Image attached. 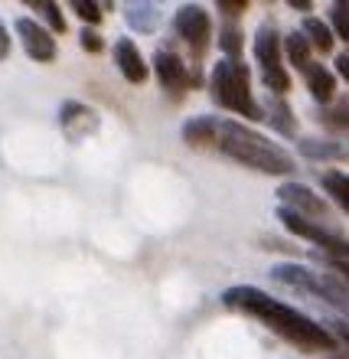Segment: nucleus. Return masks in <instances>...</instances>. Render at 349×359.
Wrapping results in <instances>:
<instances>
[{"label": "nucleus", "mask_w": 349, "mask_h": 359, "mask_svg": "<svg viewBox=\"0 0 349 359\" xmlns=\"http://www.w3.org/2000/svg\"><path fill=\"white\" fill-rule=\"evenodd\" d=\"M59 128L66 134L69 141H82V137H92L98 128H102V114L95 111L92 104L85 102H76V98H66L59 104V114H56Z\"/></svg>", "instance_id": "obj_11"}, {"label": "nucleus", "mask_w": 349, "mask_h": 359, "mask_svg": "<svg viewBox=\"0 0 349 359\" xmlns=\"http://www.w3.org/2000/svg\"><path fill=\"white\" fill-rule=\"evenodd\" d=\"M278 219H281V226L287 229L291 236L313 242V245L320 248L323 255L330 258L333 265L343 268V274H346V255H349V242H346V236H340V232L327 229L323 222H310V219L294 216V212H287V209H281V206H278Z\"/></svg>", "instance_id": "obj_6"}, {"label": "nucleus", "mask_w": 349, "mask_h": 359, "mask_svg": "<svg viewBox=\"0 0 349 359\" xmlns=\"http://www.w3.org/2000/svg\"><path fill=\"white\" fill-rule=\"evenodd\" d=\"M261 121H268L284 137H297V114L284 98H264L261 102Z\"/></svg>", "instance_id": "obj_14"}, {"label": "nucleus", "mask_w": 349, "mask_h": 359, "mask_svg": "<svg viewBox=\"0 0 349 359\" xmlns=\"http://www.w3.org/2000/svg\"><path fill=\"white\" fill-rule=\"evenodd\" d=\"M219 49L226 53L228 62H238V59H242V49H245V36H242L238 23H222V29H219Z\"/></svg>", "instance_id": "obj_22"}, {"label": "nucleus", "mask_w": 349, "mask_h": 359, "mask_svg": "<svg viewBox=\"0 0 349 359\" xmlns=\"http://www.w3.org/2000/svg\"><path fill=\"white\" fill-rule=\"evenodd\" d=\"M216 114H199V118H189L183 121L179 134H183V144L186 147H196V151H212L216 144Z\"/></svg>", "instance_id": "obj_13"}, {"label": "nucleus", "mask_w": 349, "mask_h": 359, "mask_svg": "<svg viewBox=\"0 0 349 359\" xmlns=\"http://www.w3.org/2000/svg\"><path fill=\"white\" fill-rule=\"evenodd\" d=\"M29 10H33V13H36L39 20H43V27L49 29V33H66V17H62V7H59V4H53V0H29L27 4ZM36 20V23H39Z\"/></svg>", "instance_id": "obj_20"}, {"label": "nucleus", "mask_w": 349, "mask_h": 359, "mask_svg": "<svg viewBox=\"0 0 349 359\" xmlns=\"http://www.w3.org/2000/svg\"><path fill=\"white\" fill-rule=\"evenodd\" d=\"M333 359H346V350H343V353L336 350V353H333Z\"/></svg>", "instance_id": "obj_31"}, {"label": "nucleus", "mask_w": 349, "mask_h": 359, "mask_svg": "<svg viewBox=\"0 0 349 359\" xmlns=\"http://www.w3.org/2000/svg\"><path fill=\"white\" fill-rule=\"evenodd\" d=\"M320 183H323V189H327V196L346 212L349 209V177H346V170H327Z\"/></svg>", "instance_id": "obj_21"}, {"label": "nucleus", "mask_w": 349, "mask_h": 359, "mask_svg": "<svg viewBox=\"0 0 349 359\" xmlns=\"http://www.w3.org/2000/svg\"><path fill=\"white\" fill-rule=\"evenodd\" d=\"M330 33L333 36H343V39H349V4L346 0H340V4H333L330 7Z\"/></svg>", "instance_id": "obj_25"}, {"label": "nucleus", "mask_w": 349, "mask_h": 359, "mask_svg": "<svg viewBox=\"0 0 349 359\" xmlns=\"http://www.w3.org/2000/svg\"><path fill=\"white\" fill-rule=\"evenodd\" d=\"M333 69H336V76H343V82H346V79H349V56H346V53H343V56H336Z\"/></svg>", "instance_id": "obj_29"}, {"label": "nucleus", "mask_w": 349, "mask_h": 359, "mask_svg": "<svg viewBox=\"0 0 349 359\" xmlns=\"http://www.w3.org/2000/svg\"><path fill=\"white\" fill-rule=\"evenodd\" d=\"M111 56H114V66L118 72L124 76V82H131V86H144L147 79H151V66H147V59L144 53L137 49L131 36H121L118 43L111 46Z\"/></svg>", "instance_id": "obj_12"}, {"label": "nucleus", "mask_w": 349, "mask_h": 359, "mask_svg": "<svg viewBox=\"0 0 349 359\" xmlns=\"http://www.w3.org/2000/svg\"><path fill=\"white\" fill-rule=\"evenodd\" d=\"M13 29H17L23 53H27L33 62H43V66L56 62V56H59L56 36H53V33H49L43 23H36L33 17H20L17 23H13Z\"/></svg>", "instance_id": "obj_10"}, {"label": "nucleus", "mask_w": 349, "mask_h": 359, "mask_svg": "<svg viewBox=\"0 0 349 359\" xmlns=\"http://www.w3.org/2000/svg\"><path fill=\"white\" fill-rule=\"evenodd\" d=\"M278 199H281V209H287V212L301 219H310V222H320L323 216H330V206L317 196V189H310L307 183H297V180L281 183Z\"/></svg>", "instance_id": "obj_9"}, {"label": "nucleus", "mask_w": 349, "mask_h": 359, "mask_svg": "<svg viewBox=\"0 0 349 359\" xmlns=\"http://www.w3.org/2000/svg\"><path fill=\"white\" fill-rule=\"evenodd\" d=\"M271 281L284 284V287H291V291L307 294V297H317V301L330 304L336 311H346V281H340V278H333V274H327V271L281 262V265L271 268Z\"/></svg>", "instance_id": "obj_4"}, {"label": "nucleus", "mask_w": 349, "mask_h": 359, "mask_svg": "<svg viewBox=\"0 0 349 359\" xmlns=\"http://www.w3.org/2000/svg\"><path fill=\"white\" fill-rule=\"evenodd\" d=\"M209 95L219 108L238 114V121H261V102L252 92V72L248 66L238 59V62H228V59H219L212 66V76H209Z\"/></svg>", "instance_id": "obj_3"}, {"label": "nucleus", "mask_w": 349, "mask_h": 359, "mask_svg": "<svg viewBox=\"0 0 349 359\" xmlns=\"http://www.w3.org/2000/svg\"><path fill=\"white\" fill-rule=\"evenodd\" d=\"M212 151L226 154L228 161L242 163L248 170L264 173V177H294L297 163L291 151H284L278 141L264 137L252 124L238 121V118H219L216 121V144Z\"/></svg>", "instance_id": "obj_2"}, {"label": "nucleus", "mask_w": 349, "mask_h": 359, "mask_svg": "<svg viewBox=\"0 0 349 359\" xmlns=\"http://www.w3.org/2000/svg\"><path fill=\"white\" fill-rule=\"evenodd\" d=\"M255 59H258V72H261V82L264 88L271 92V98H284L291 92V72L284 66V56H281V33L268 23L255 33Z\"/></svg>", "instance_id": "obj_5"}, {"label": "nucleus", "mask_w": 349, "mask_h": 359, "mask_svg": "<svg viewBox=\"0 0 349 359\" xmlns=\"http://www.w3.org/2000/svg\"><path fill=\"white\" fill-rule=\"evenodd\" d=\"M69 7L76 10V17L82 20V23H88V29L98 27L104 20V0H72Z\"/></svg>", "instance_id": "obj_23"}, {"label": "nucleus", "mask_w": 349, "mask_h": 359, "mask_svg": "<svg viewBox=\"0 0 349 359\" xmlns=\"http://www.w3.org/2000/svg\"><path fill=\"white\" fill-rule=\"evenodd\" d=\"M78 43H82V49H85V53H95V56H98V53H104V39L98 36L95 29H82V33H78Z\"/></svg>", "instance_id": "obj_27"}, {"label": "nucleus", "mask_w": 349, "mask_h": 359, "mask_svg": "<svg viewBox=\"0 0 349 359\" xmlns=\"http://www.w3.org/2000/svg\"><path fill=\"white\" fill-rule=\"evenodd\" d=\"M10 49H13V39H10L7 27H4V20H0V62L10 56Z\"/></svg>", "instance_id": "obj_28"}, {"label": "nucleus", "mask_w": 349, "mask_h": 359, "mask_svg": "<svg viewBox=\"0 0 349 359\" xmlns=\"http://www.w3.org/2000/svg\"><path fill=\"white\" fill-rule=\"evenodd\" d=\"M301 36L307 39V46H310L313 53H333V43H336V36L330 33V27L317 17H303Z\"/></svg>", "instance_id": "obj_19"}, {"label": "nucleus", "mask_w": 349, "mask_h": 359, "mask_svg": "<svg viewBox=\"0 0 349 359\" xmlns=\"http://www.w3.org/2000/svg\"><path fill=\"white\" fill-rule=\"evenodd\" d=\"M281 56L291 59V66L297 69V72H303V69L313 62V49L307 46V39L301 36V29H291V33L281 39Z\"/></svg>", "instance_id": "obj_18"}, {"label": "nucleus", "mask_w": 349, "mask_h": 359, "mask_svg": "<svg viewBox=\"0 0 349 359\" xmlns=\"http://www.w3.org/2000/svg\"><path fill=\"white\" fill-rule=\"evenodd\" d=\"M248 7H252L248 0H216V10L226 17V23H238V20L245 17Z\"/></svg>", "instance_id": "obj_26"}, {"label": "nucleus", "mask_w": 349, "mask_h": 359, "mask_svg": "<svg viewBox=\"0 0 349 359\" xmlns=\"http://www.w3.org/2000/svg\"><path fill=\"white\" fill-rule=\"evenodd\" d=\"M287 7H291V10H301V13H310L313 4H310V0H287Z\"/></svg>", "instance_id": "obj_30"}, {"label": "nucleus", "mask_w": 349, "mask_h": 359, "mask_svg": "<svg viewBox=\"0 0 349 359\" xmlns=\"http://www.w3.org/2000/svg\"><path fill=\"white\" fill-rule=\"evenodd\" d=\"M303 79H307V92H310L313 102H333L336 98V79H333V72L327 66H320V62H310V66L303 69Z\"/></svg>", "instance_id": "obj_16"}, {"label": "nucleus", "mask_w": 349, "mask_h": 359, "mask_svg": "<svg viewBox=\"0 0 349 359\" xmlns=\"http://www.w3.org/2000/svg\"><path fill=\"white\" fill-rule=\"evenodd\" d=\"M153 76H157L160 88L170 95L173 102H183L189 95V88L196 86L193 76H189L186 62H183V56H179L173 46H160L153 53Z\"/></svg>", "instance_id": "obj_8"}, {"label": "nucleus", "mask_w": 349, "mask_h": 359, "mask_svg": "<svg viewBox=\"0 0 349 359\" xmlns=\"http://www.w3.org/2000/svg\"><path fill=\"white\" fill-rule=\"evenodd\" d=\"M222 304L232 313L252 317L255 323H261L264 330H271L274 337H281L284 343H291L294 350H301V353H336L340 350V340L320 320H313V317H307V313L291 307V304L264 294L255 284L226 287L222 291Z\"/></svg>", "instance_id": "obj_1"}, {"label": "nucleus", "mask_w": 349, "mask_h": 359, "mask_svg": "<svg viewBox=\"0 0 349 359\" xmlns=\"http://www.w3.org/2000/svg\"><path fill=\"white\" fill-rule=\"evenodd\" d=\"M173 29L193 53V62H203L212 46V17L203 4H183L173 13Z\"/></svg>", "instance_id": "obj_7"}, {"label": "nucleus", "mask_w": 349, "mask_h": 359, "mask_svg": "<svg viewBox=\"0 0 349 359\" xmlns=\"http://www.w3.org/2000/svg\"><path fill=\"white\" fill-rule=\"evenodd\" d=\"M320 121L327 124L333 134H346V128H349L346 98H343V102H336V104H330V108H323V111H320Z\"/></svg>", "instance_id": "obj_24"}, {"label": "nucleus", "mask_w": 349, "mask_h": 359, "mask_svg": "<svg viewBox=\"0 0 349 359\" xmlns=\"http://www.w3.org/2000/svg\"><path fill=\"white\" fill-rule=\"evenodd\" d=\"M297 151L307 161H346V144H340L336 137H297Z\"/></svg>", "instance_id": "obj_15"}, {"label": "nucleus", "mask_w": 349, "mask_h": 359, "mask_svg": "<svg viewBox=\"0 0 349 359\" xmlns=\"http://www.w3.org/2000/svg\"><path fill=\"white\" fill-rule=\"evenodd\" d=\"M124 20H128V27L134 29V33H157V27H160V7L157 4H124Z\"/></svg>", "instance_id": "obj_17"}]
</instances>
